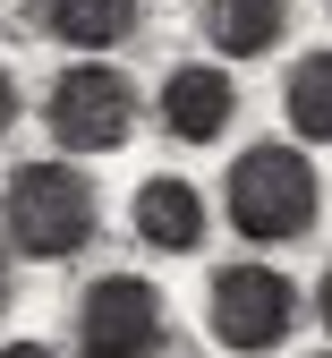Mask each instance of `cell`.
<instances>
[{
  "label": "cell",
  "mask_w": 332,
  "mask_h": 358,
  "mask_svg": "<svg viewBox=\"0 0 332 358\" xmlns=\"http://www.w3.org/2000/svg\"><path fill=\"white\" fill-rule=\"evenodd\" d=\"M9 299H17V282H9V256H0V316H9Z\"/></svg>",
  "instance_id": "cell-14"
},
{
  "label": "cell",
  "mask_w": 332,
  "mask_h": 358,
  "mask_svg": "<svg viewBox=\"0 0 332 358\" xmlns=\"http://www.w3.org/2000/svg\"><path fill=\"white\" fill-rule=\"evenodd\" d=\"M9 120H17V77L0 69V137H9Z\"/></svg>",
  "instance_id": "cell-11"
},
{
  "label": "cell",
  "mask_w": 332,
  "mask_h": 358,
  "mask_svg": "<svg viewBox=\"0 0 332 358\" xmlns=\"http://www.w3.org/2000/svg\"><path fill=\"white\" fill-rule=\"evenodd\" d=\"M136 0H34V34L68 43V52H111V43L136 34Z\"/></svg>",
  "instance_id": "cell-7"
},
{
  "label": "cell",
  "mask_w": 332,
  "mask_h": 358,
  "mask_svg": "<svg viewBox=\"0 0 332 358\" xmlns=\"http://www.w3.org/2000/svg\"><path fill=\"white\" fill-rule=\"evenodd\" d=\"M136 239L162 248V256H187L205 239V196L187 188V179H145V188H136Z\"/></svg>",
  "instance_id": "cell-8"
},
{
  "label": "cell",
  "mask_w": 332,
  "mask_h": 358,
  "mask_svg": "<svg viewBox=\"0 0 332 358\" xmlns=\"http://www.w3.org/2000/svg\"><path fill=\"white\" fill-rule=\"evenodd\" d=\"M281 111H290V137H315L332 145V52H307L281 85Z\"/></svg>",
  "instance_id": "cell-10"
},
{
  "label": "cell",
  "mask_w": 332,
  "mask_h": 358,
  "mask_svg": "<svg viewBox=\"0 0 332 358\" xmlns=\"http://www.w3.org/2000/svg\"><path fill=\"white\" fill-rule=\"evenodd\" d=\"M171 341V307L145 273H103L77 299V350L85 358H162Z\"/></svg>",
  "instance_id": "cell-3"
},
{
  "label": "cell",
  "mask_w": 332,
  "mask_h": 358,
  "mask_svg": "<svg viewBox=\"0 0 332 358\" xmlns=\"http://www.w3.org/2000/svg\"><path fill=\"white\" fill-rule=\"evenodd\" d=\"M0 358H52L43 341H0Z\"/></svg>",
  "instance_id": "cell-12"
},
{
  "label": "cell",
  "mask_w": 332,
  "mask_h": 358,
  "mask_svg": "<svg viewBox=\"0 0 332 358\" xmlns=\"http://www.w3.org/2000/svg\"><path fill=\"white\" fill-rule=\"evenodd\" d=\"M128 128H136V85L120 69H103V60L60 69V85H52V137L68 154H120Z\"/></svg>",
  "instance_id": "cell-5"
},
{
  "label": "cell",
  "mask_w": 332,
  "mask_h": 358,
  "mask_svg": "<svg viewBox=\"0 0 332 358\" xmlns=\"http://www.w3.org/2000/svg\"><path fill=\"white\" fill-rule=\"evenodd\" d=\"M205 316H213V341H222V350L256 358V350H281V341H290L298 290H290V273H273V264H222Z\"/></svg>",
  "instance_id": "cell-4"
},
{
  "label": "cell",
  "mask_w": 332,
  "mask_h": 358,
  "mask_svg": "<svg viewBox=\"0 0 332 358\" xmlns=\"http://www.w3.org/2000/svg\"><path fill=\"white\" fill-rule=\"evenodd\" d=\"M205 34H213V52L256 60L290 34V0H205Z\"/></svg>",
  "instance_id": "cell-9"
},
{
  "label": "cell",
  "mask_w": 332,
  "mask_h": 358,
  "mask_svg": "<svg viewBox=\"0 0 332 358\" xmlns=\"http://www.w3.org/2000/svg\"><path fill=\"white\" fill-rule=\"evenodd\" d=\"M315 316H324V333H332V264H324V290H315Z\"/></svg>",
  "instance_id": "cell-13"
},
{
  "label": "cell",
  "mask_w": 332,
  "mask_h": 358,
  "mask_svg": "<svg viewBox=\"0 0 332 358\" xmlns=\"http://www.w3.org/2000/svg\"><path fill=\"white\" fill-rule=\"evenodd\" d=\"M222 196H230L239 239H256V248H281V239L315 231V162L298 145H247L230 162Z\"/></svg>",
  "instance_id": "cell-2"
},
{
  "label": "cell",
  "mask_w": 332,
  "mask_h": 358,
  "mask_svg": "<svg viewBox=\"0 0 332 358\" xmlns=\"http://www.w3.org/2000/svg\"><path fill=\"white\" fill-rule=\"evenodd\" d=\"M154 111H162V128L179 145H213V137H230V120H239V85H230V69H213V60H179L162 77Z\"/></svg>",
  "instance_id": "cell-6"
},
{
  "label": "cell",
  "mask_w": 332,
  "mask_h": 358,
  "mask_svg": "<svg viewBox=\"0 0 332 358\" xmlns=\"http://www.w3.org/2000/svg\"><path fill=\"white\" fill-rule=\"evenodd\" d=\"M94 222H103V196L77 162H17L9 188H0V231H9L17 256L60 264L94 239Z\"/></svg>",
  "instance_id": "cell-1"
}]
</instances>
